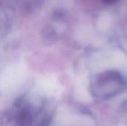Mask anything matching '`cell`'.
Returning <instances> with one entry per match:
<instances>
[{
  "instance_id": "6da1fadb",
  "label": "cell",
  "mask_w": 127,
  "mask_h": 126,
  "mask_svg": "<svg viewBox=\"0 0 127 126\" xmlns=\"http://www.w3.org/2000/svg\"><path fill=\"white\" fill-rule=\"evenodd\" d=\"M25 68L23 65H16L7 69L0 76V88L10 89L17 85L25 77Z\"/></svg>"
},
{
  "instance_id": "7a4b0ae2",
  "label": "cell",
  "mask_w": 127,
  "mask_h": 126,
  "mask_svg": "<svg viewBox=\"0 0 127 126\" xmlns=\"http://www.w3.org/2000/svg\"><path fill=\"white\" fill-rule=\"evenodd\" d=\"M103 3H106V4H114L115 2H117L118 0H101Z\"/></svg>"
}]
</instances>
